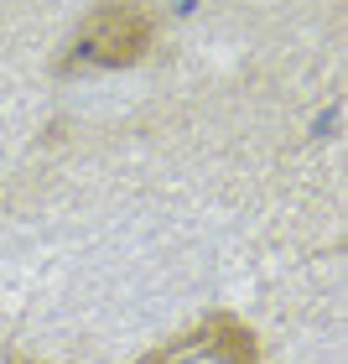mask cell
<instances>
[{"mask_svg":"<svg viewBox=\"0 0 348 364\" xmlns=\"http://www.w3.org/2000/svg\"><path fill=\"white\" fill-rule=\"evenodd\" d=\"M151 47H156V11L146 6V0H99L84 21H78L73 42L62 47V58L53 63V73L73 78V73L136 68Z\"/></svg>","mask_w":348,"mask_h":364,"instance_id":"1","label":"cell"},{"mask_svg":"<svg viewBox=\"0 0 348 364\" xmlns=\"http://www.w3.org/2000/svg\"><path fill=\"white\" fill-rule=\"evenodd\" d=\"M136 364H265L260 333L234 312H203L192 328H182L177 338L156 343L151 354H141Z\"/></svg>","mask_w":348,"mask_h":364,"instance_id":"2","label":"cell"},{"mask_svg":"<svg viewBox=\"0 0 348 364\" xmlns=\"http://www.w3.org/2000/svg\"><path fill=\"white\" fill-rule=\"evenodd\" d=\"M6 364H42V359H26L21 349H6Z\"/></svg>","mask_w":348,"mask_h":364,"instance_id":"3","label":"cell"}]
</instances>
